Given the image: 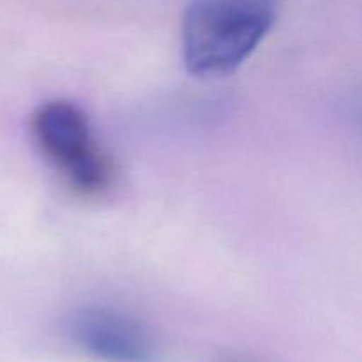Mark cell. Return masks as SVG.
Instances as JSON below:
<instances>
[{
	"label": "cell",
	"mask_w": 362,
	"mask_h": 362,
	"mask_svg": "<svg viewBox=\"0 0 362 362\" xmlns=\"http://www.w3.org/2000/svg\"><path fill=\"white\" fill-rule=\"evenodd\" d=\"M274 23L272 0H193L182 18V57L198 78L239 69Z\"/></svg>",
	"instance_id": "obj_1"
},
{
	"label": "cell",
	"mask_w": 362,
	"mask_h": 362,
	"mask_svg": "<svg viewBox=\"0 0 362 362\" xmlns=\"http://www.w3.org/2000/svg\"><path fill=\"white\" fill-rule=\"evenodd\" d=\"M32 129L42 154L78 193L98 194L108 187L112 166L83 110L62 99L48 101L35 112Z\"/></svg>",
	"instance_id": "obj_2"
},
{
	"label": "cell",
	"mask_w": 362,
	"mask_h": 362,
	"mask_svg": "<svg viewBox=\"0 0 362 362\" xmlns=\"http://www.w3.org/2000/svg\"><path fill=\"white\" fill-rule=\"evenodd\" d=\"M69 339L88 356L106 362H151L154 343L147 329L113 308L88 306L67 320Z\"/></svg>",
	"instance_id": "obj_3"
}]
</instances>
